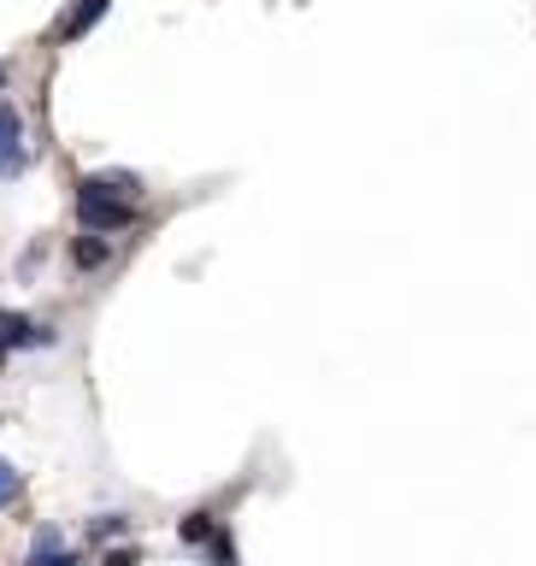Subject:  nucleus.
Listing matches in <instances>:
<instances>
[{
	"mask_svg": "<svg viewBox=\"0 0 536 566\" xmlns=\"http://www.w3.org/2000/svg\"><path fill=\"white\" fill-rule=\"evenodd\" d=\"M106 254H113V242H106V237L101 242H77V265H101Z\"/></svg>",
	"mask_w": 536,
	"mask_h": 566,
	"instance_id": "obj_9",
	"label": "nucleus"
},
{
	"mask_svg": "<svg viewBox=\"0 0 536 566\" xmlns=\"http://www.w3.org/2000/svg\"><path fill=\"white\" fill-rule=\"evenodd\" d=\"M106 7H113V0H77V12H71V18H65L60 30H65V35H83V30L95 24V18H101Z\"/></svg>",
	"mask_w": 536,
	"mask_h": 566,
	"instance_id": "obj_5",
	"label": "nucleus"
},
{
	"mask_svg": "<svg viewBox=\"0 0 536 566\" xmlns=\"http://www.w3.org/2000/svg\"><path fill=\"white\" fill-rule=\"evenodd\" d=\"M88 531H95V537H118V531H130V513H101Z\"/></svg>",
	"mask_w": 536,
	"mask_h": 566,
	"instance_id": "obj_8",
	"label": "nucleus"
},
{
	"mask_svg": "<svg viewBox=\"0 0 536 566\" xmlns=\"http://www.w3.org/2000/svg\"><path fill=\"white\" fill-rule=\"evenodd\" d=\"M0 95H7V71H0Z\"/></svg>",
	"mask_w": 536,
	"mask_h": 566,
	"instance_id": "obj_11",
	"label": "nucleus"
},
{
	"mask_svg": "<svg viewBox=\"0 0 536 566\" xmlns=\"http://www.w3.org/2000/svg\"><path fill=\"white\" fill-rule=\"evenodd\" d=\"M18 490H24V478H18V467H7V460H0V507H12Z\"/></svg>",
	"mask_w": 536,
	"mask_h": 566,
	"instance_id": "obj_7",
	"label": "nucleus"
},
{
	"mask_svg": "<svg viewBox=\"0 0 536 566\" xmlns=\"http://www.w3.org/2000/svg\"><path fill=\"white\" fill-rule=\"evenodd\" d=\"M212 537H219V520H212L207 507H195L183 520V543H212Z\"/></svg>",
	"mask_w": 536,
	"mask_h": 566,
	"instance_id": "obj_6",
	"label": "nucleus"
},
{
	"mask_svg": "<svg viewBox=\"0 0 536 566\" xmlns=\"http://www.w3.org/2000/svg\"><path fill=\"white\" fill-rule=\"evenodd\" d=\"M101 566H136V555H130V548H118V555L106 548V560H101Z\"/></svg>",
	"mask_w": 536,
	"mask_h": 566,
	"instance_id": "obj_10",
	"label": "nucleus"
},
{
	"mask_svg": "<svg viewBox=\"0 0 536 566\" xmlns=\"http://www.w3.org/2000/svg\"><path fill=\"white\" fill-rule=\"evenodd\" d=\"M24 166H30L24 118H18V106H0V177H18Z\"/></svg>",
	"mask_w": 536,
	"mask_h": 566,
	"instance_id": "obj_2",
	"label": "nucleus"
},
{
	"mask_svg": "<svg viewBox=\"0 0 536 566\" xmlns=\"http://www.w3.org/2000/svg\"><path fill=\"white\" fill-rule=\"evenodd\" d=\"M24 566H77V555H71V548L60 543V531H42V537H35V548H30V560Z\"/></svg>",
	"mask_w": 536,
	"mask_h": 566,
	"instance_id": "obj_4",
	"label": "nucleus"
},
{
	"mask_svg": "<svg viewBox=\"0 0 536 566\" xmlns=\"http://www.w3.org/2000/svg\"><path fill=\"white\" fill-rule=\"evenodd\" d=\"M77 224L88 230V237H106V242H113V230H130V224H136V201L113 195L101 177H83V184H77Z\"/></svg>",
	"mask_w": 536,
	"mask_h": 566,
	"instance_id": "obj_1",
	"label": "nucleus"
},
{
	"mask_svg": "<svg viewBox=\"0 0 536 566\" xmlns=\"http://www.w3.org/2000/svg\"><path fill=\"white\" fill-rule=\"evenodd\" d=\"M53 343L48 325H35V318H0V348H42Z\"/></svg>",
	"mask_w": 536,
	"mask_h": 566,
	"instance_id": "obj_3",
	"label": "nucleus"
}]
</instances>
